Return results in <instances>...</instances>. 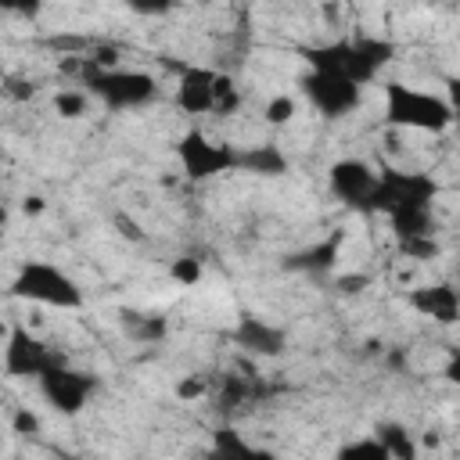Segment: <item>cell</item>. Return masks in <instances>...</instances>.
<instances>
[{
	"instance_id": "cell-19",
	"label": "cell",
	"mask_w": 460,
	"mask_h": 460,
	"mask_svg": "<svg viewBox=\"0 0 460 460\" xmlns=\"http://www.w3.org/2000/svg\"><path fill=\"white\" fill-rule=\"evenodd\" d=\"M248 438L234 428V424H219L216 431H212V442H208V453H205V460H241L244 453H248Z\"/></svg>"
},
{
	"instance_id": "cell-17",
	"label": "cell",
	"mask_w": 460,
	"mask_h": 460,
	"mask_svg": "<svg viewBox=\"0 0 460 460\" xmlns=\"http://www.w3.org/2000/svg\"><path fill=\"white\" fill-rule=\"evenodd\" d=\"M259 395H262L259 381H255V377H241V374L219 377V388H216V402H219L223 410H241V406L255 402Z\"/></svg>"
},
{
	"instance_id": "cell-11",
	"label": "cell",
	"mask_w": 460,
	"mask_h": 460,
	"mask_svg": "<svg viewBox=\"0 0 460 460\" xmlns=\"http://www.w3.org/2000/svg\"><path fill=\"white\" fill-rule=\"evenodd\" d=\"M377 172L367 158H334L327 165V190L338 205H345L349 212H359V216H370V201H374V190H377Z\"/></svg>"
},
{
	"instance_id": "cell-5",
	"label": "cell",
	"mask_w": 460,
	"mask_h": 460,
	"mask_svg": "<svg viewBox=\"0 0 460 460\" xmlns=\"http://www.w3.org/2000/svg\"><path fill=\"white\" fill-rule=\"evenodd\" d=\"M172 101L190 119H201V115H234L241 108V90L219 68H208V65H180Z\"/></svg>"
},
{
	"instance_id": "cell-21",
	"label": "cell",
	"mask_w": 460,
	"mask_h": 460,
	"mask_svg": "<svg viewBox=\"0 0 460 460\" xmlns=\"http://www.w3.org/2000/svg\"><path fill=\"white\" fill-rule=\"evenodd\" d=\"M90 93L86 90H75V86H68V90H58L54 93V111L61 115V119H83L86 115V108H90Z\"/></svg>"
},
{
	"instance_id": "cell-30",
	"label": "cell",
	"mask_w": 460,
	"mask_h": 460,
	"mask_svg": "<svg viewBox=\"0 0 460 460\" xmlns=\"http://www.w3.org/2000/svg\"><path fill=\"white\" fill-rule=\"evenodd\" d=\"M241 460H280V456H277L273 449H266V446H255V442H252V446H248V453H244Z\"/></svg>"
},
{
	"instance_id": "cell-3",
	"label": "cell",
	"mask_w": 460,
	"mask_h": 460,
	"mask_svg": "<svg viewBox=\"0 0 460 460\" xmlns=\"http://www.w3.org/2000/svg\"><path fill=\"white\" fill-rule=\"evenodd\" d=\"M83 86L86 93L108 108V111H137L158 101L162 83L144 68H122V65H83Z\"/></svg>"
},
{
	"instance_id": "cell-27",
	"label": "cell",
	"mask_w": 460,
	"mask_h": 460,
	"mask_svg": "<svg viewBox=\"0 0 460 460\" xmlns=\"http://www.w3.org/2000/svg\"><path fill=\"white\" fill-rule=\"evenodd\" d=\"M14 431H18V435H36V431H40V417L29 413V410H18V413H14Z\"/></svg>"
},
{
	"instance_id": "cell-12",
	"label": "cell",
	"mask_w": 460,
	"mask_h": 460,
	"mask_svg": "<svg viewBox=\"0 0 460 460\" xmlns=\"http://www.w3.org/2000/svg\"><path fill=\"white\" fill-rule=\"evenodd\" d=\"M226 338L255 359H277V356L288 352V331L280 323H270V320L255 316V313H241Z\"/></svg>"
},
{
	"instance_id": "cell-22",
	"label": "cell",
	"mask_w": 460,
	"mask_h": 460,
	"mask_svg": "<svg viewBox=\"0 0 460 460\" xmlns=\"http://www.w3.org/2000/svg\"><path fill=\"white\" fill-rule=\"evenodd\" d=\"M298 111V101L291 93H273L266 104H262V122L266 126H288Z\"/></svg>"
},
{
	"instance_id": "cell-10",
	"label": "cell",
	"mask_w": 460,
	"mask_h": 460,
	"mask_svg": "<svg viewBox=\"0 0 460 460\" xmlns=\"http://www.w3.org/2000/svg\"><path fill=\"white\" fill-rule=\"evenodd\" d=\"M65 356L47 345L43 338H36L29 327L11 323L7 327V341H4V374L14 381H40L47 370H54Z\"/></svg>"
},
{
	"instance_id": "cell-16",
	"label": "cell",
	"mask_w": 460,
	"mask_h": 460,
	"mask_svg": "<svg viewBox=\"0 0 460 460\" xmlns=\"http://www.w3.org/2000/svg\"><path fill=\"white\" fill-rule=\"evenodd\" d=\"M122 334L137 345H158L169 334V320L162 313H140V309H119Z\"/></svg>"
},
{
	"instance_id": "cell-4",
	"label": "cell",
	"mask_w": 460,
	"mask_h": 460,
	"mask_svg": "<svg viewBox=\"0 0 460 460\" xmlns=\"http://www.w3.org/2000/svg\"><path fill=\"white\" fill-rule=\"evenodd\" d=\"M385 126L413 133H446L453 126V111L446 93L392 79L385 83Z\"/></svg>"
},
{
	"instance_id": "cell-7",
	"label": "cell",
	"mask_w": 460,
	"mask_h": 460,
	"mask_svg": "<svg viewBox=\"0 0 460 460\" xmlns=\"http://www.w3.org/2000/svg\"><path fill=\"white\" fill-rule=\"evenodd\" d=\"M176 162H180V172L190 180V183H208L216 176H226V172H237L241 165V147L226 144V140H216L208 137L205 129L190 126L180 140H176Z\"/></svg>"
},
{
	"instance_id": "cell-6",
	"label": "cell",
	"mask_w": 460,
	"mask_h": 460,
	"mask_svg": "<svg viewBox=\"0 0 460 460\" xmlns=\"http://www.w3.org/2000/svg\"><path fill=\"white\" fill-rule=\"evenodd\" d=\"M7 295L22 298V302L47 305V309H79L86 302L79 280L68 270H61L58 262H47V259H25L18 266V273L11 277Z\"/></svg>"
},
{
	"instance_id": "cell-14",
	"label": "cell",
	"mask_w": 460,
	"mask_h": 460,
	"mask_svg": "<svg viewBox=\"0 0 460 460\" xmlns=\"http://www.w3.org/2000/svg\"><path fill=\"white\" fill-rule=\"evenodd\" d=\"M341 244H345V230H331L327 237L284 255V270L288 273H305V277H323V273H331L338 266Z\"/></svg>"
},
{
	"instance_id": "cell-2",
	"label": "cell",
	"mask_w": 460,
	"mask_h": 460,
	"mask_svg": "<svg viewBox=\"0 0 460 460\" xmlns=\"http://www.w3.org/2000/svg\"><path fill=\"white\" fill-rule=\"evenodd\" d=\"M302 54H305V68L334 72L356 86H367L395 61L399 43L381 32H341L334 40L305 47Z\"/></svg>"
},
{
	"instance_id": "cell-29",
	"label": "cell",
	"mask_w": 460,
	"mask_h": 460,
	"mask_svg": "<svg viewBox=\"0 0 460 460\" xmlns=\"http://www.w3.org/2000/svg\"><path fill=\"white\" fill-rule=\"evenodd\" d=\"M363 284H367V277H363V273H352V277H341V280H338V291L356 295V291H363Z\"/></svg>"
},
{
	"instance_id": "cell-28",
	"label": "cell",
	"mask_w": 460,
	"mask_h": 460,
	"mask_svg": "<svg viewBox=\"0 0 460 460\" xmlns=\"http://www.w3.org/2000/svg\"><path fill=\"white\" fill-rule=\"evenodd\" d=\"M442 377L453 385V388H460V345L446 356V367H442Z\"/></svg>"
},
{
	"instance_id": "cell-15",
	"label": "cell",
	"mask_w": 460,
	"mask_h": 460,
	"mask_svg": "<svg viewBox=\"0 0 460 460\" xmlns=\"http://www.w3.org/2000/svg\"><path fill=\"white\" fill-rule=\"evenodd\" d=\"M288 155H284V147L280 144H273V140H266V144H252V147H241V165H237V172H244V176H284L288 172Z\"/></svg>"
},
{
	"instance_id": "cell-25",
	"label": "cell",
	"mask_w": 460,
	"mask_h": 460,
	"mask_svg": "<svg viewBox=\"0 0 460 460\" xmlns=\"http://www.w3.org/2000/svg\"><path fill=\"white\" fill-rule=\"evenodd\" d=\"M446 101L453 111V126L460 129V75H446Z\"/></svg>"
},
{
	"instance_id": "cell-1",
	"label": "cell",
	"mask_w": 460,
	"mask_h": 460,
	"mask_svg": "<svg viewBox=\"0 0 460 460\" xmlns=\"http://www.w3.org/2000/svg\"><path fill=\"white\" fill-rule=\"evenodd\" d=\"M435 201H438V180L431 172L381 165L370 216H385L395 241L435 237V226H438Z\"/></svg>"
},
{
	"instance_id": "cell-26",
	"label": "cell",
	"mask_w": 460,
	"mask_h": 460,
	"mask_svg": "<svg viewBox=\"0 0 460 460\" xmlns=\"http://www.w3.org/2000/svg\"><path fill=\"white\" fill-rule=\"evenodd\" d=\"M205 392H208V385H205L201 377H187V381L176 385V395H180V399H201Z\"/></svg>"
},
{
	"instance_id": "cell-13",
	"label": "cell",
	"mask_w": 460,
	"mask_h": 460,
	"mask_svg": "<svg viewBox=\"0 0 460 460\" xmlns=\"http://www.w3.org/2000/svg\"><path fill=\"white\" fill-rule=\"evenodd\" d=\"M406 305L417 316H428L442 327L460 320V288L453 280H435V284H417L406 291Z\"/></svg>"
},
{
	"instance_id": "cell-31",
	"label": "cell",
	"mask_w": 460,
	"mask_h": 460,
	"mask_svg": "<svg viewBox=\"0 0 460 460\" xmlns=\"http://www.w3.org/2000/svg\"><path fill=\"white\" fill-rule=\"evenodd\" d=\"M22 208H25V216H29V212H43V198H25Z\"/></svg>"
},
{
	"instance_id": "cell-8",
	"label": "cell",
	"mask_w": 460,
	"mask_h": 460,
	"mask_svg": "<svg viewBox=\"0 0 460 460\" xmlns=\"http://www.w3.org/2000/svg\"><path fill=\"white\" fill-rule=\"evenodd\" d=\"M97 374H90V370H79V367H72L68 359H61L54 370H47L40 381H36V388H40V395L47 399V406L54 410V413H61V417H79L86 406H90V399L97 395Z\"/></svg>"
},
{
	"instance_id": "cell-18",
	"label": "cell",
	"mask_w": 460,
	"mask_h": 460,
	"mask_svg": "<svg viewBox=\"0 0 460 460\" xmlns=\"http://www.w3.org/2000/svg\"><path fill=\"white\" fill-rule=\"evenodd\" d=\"M374 435L385 442V449L392 453V460H420V446L413 438V431L399 420H381L374 428Z\"/></svg>"
},
{
	"instance_id": "cell-20",
	"label": "cell",
	"mask_w": 460,
	"mask_h": 460,
	"mask_svg": "<svg viewBox=\"0 0 460 460\" xmlns=\"http://www.w3.org/2000/svg\"><path fill=\"white\" fill-rule=\"evenodd\" d=\"M331 460H392V453L385 449V442L377 435H359V438H349L341 442Z\"/></svg>"
},
{
	"instance_id": "cell-24",
	"label": "cell",
	"mask_w": 460,
	"mask_h": 460,
	"mask_svg": "<svg viewBox=\"0 0 460 460\" xmlns=\"http://www.w3.org/2000/svg\"><path fill=\"white\" fill-rule=\"evenodd\" d=\"M399 252L410 255V259H435L442 248L435 237H413V241H399Z\"/></svg>"
},
{
	"instance_id": "cell-9",
	"label": "cell",
	"mask_w": 460,
	"mask_h": 460,
	"mask_svg": "<svg viewBox=\"0 0 460 460\" xmlns=\"http://www.w3.org/2000/svg\"><path fill=\"white\" fill-rule=\"evenodd\" d=\"M298 93L320 119H345L363 104V86L320 68H305L298 75Z\"/></svg>"
},
{
	"instance_id": "cell-23",
	"label": "cell",
	"mask_w": 460,
	"mask_h": 460,
	"mask_svg": "<svg viewBox=\"0 0 460 460\" xmlns=\"http://www.w3.org/2000/svg\"><path fill=\"white\" fill-rule=\"evenodd\" d=\"M169 273H172V280L176 284H183V288H194L198 280H201V259H194V255H180V259H172V266H169Z\"/></svg>"
}]
</instances>
